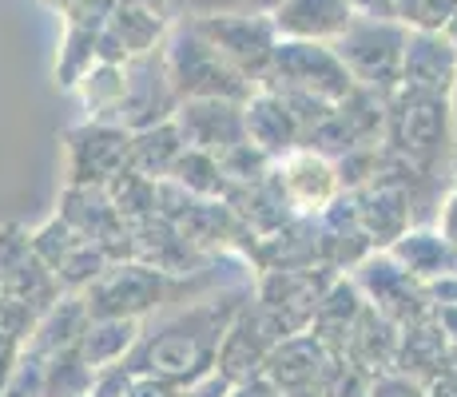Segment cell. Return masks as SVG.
<instances>
[{
  "label": "cell",
  "instance_id": "680465c9",
  "mask_svg": "<svg viewBox=\"0 0 457 397\" xmlns=\"http://www.w3.org/2000/svg\"><path fill=\"white\" fill-rule=\"evenodd\" d=\"M445 32H450V40L457 44V12H453V21H450V24H445Z\"/></svg>",
  "mask_w": 457,
  "mask_h": 397
},
{
  "label": "cell",
  "instance_id": "7dc6e473",
  "mask_svg": "<svg viewBox=\"0 0 457 397\" xmlns=\"http://www.w3.org/2000/svg\"><path fill=\"white\" fill-rule=\"evenodd\" d=\"M231 377L227 374H219V369H211L207 377H199V382H191V385H183V393L179 397H231Z\"/></svg>",
  "mask_w": 457,
  "mask_h": 397
},
{
  "label": "cell",
  "instance_id": "d590c367",
  "mask_svg": "<svg viewBox=\"0 0 457 397\" xmlns=\"http://www.w3.org/2000/svg\"><path fill=\"white\" fill-rule=\"evenodd\" d=\"M96 366H87L80 346L44 358V397H92Z\"/></svg>",
  "mask_w": 457,
  "mask_h": 397
},
{
  "label": "cell",
  "instance_id": "e0dca14e",
  "mask_svg": "<svg viewBox=\"0 0 457 397\" xmlns=\"http://www.w3.org/2000/svg\"><path fill=\"white\" fill-rule=\"evenodd\" d=\"M278 179H283L298 215H322L330 203L346 195L338 163L330 155H322L319 147H306V144L278 159Z\"/></svg>",
  "mask_w": 457,
  "mask_h": 397
},
{
  "label": "cell",
  "instance_id": "7bdbcfd3",
  "mask_svg": "<svg viewBox=\"0 0 457 397\" xmlns=\"http://www.w3.org/2000/svg\"><path fill=\"white\" fill-rule=\"evenodd\" d=\"M370 397H426V385L410 374L398 369H386V374L370 377Z\"/></svg>",
  "mask_w": 457,
  "mask_h": 397
},
{
  "label": "cell",
  "instance_id": "ee69618b",
  "mask_svg": "<svg viewBox=\"0 0 457 397\" xmlns=\"http://www.w3.org/2000/svg\"><path fill=\"white\" fill-rule=\"evenodd\" d=\"M131 369L128 361H116V366H104L96 369V385H92V397H128V385H131Z\"/></svg>",
  "mask_w": 457,
  "mask_h": 397
},
{
  "label": "cell",
  "instance_id": "484cf974",
  "mask_svg": "<svg viewBox=\"0 0 457 397\" xmlns=\"http://www.w3.org/2000/svg\"><path fill=\"white\" fill-rule=\"evenodd\" d=\"M386 251H390L414 278L426 282V286L437 278L457 275V246L437 231L434 223H414L406 235L394 238Z\"/></svg>",
  "mask_w": 457,
  "mask_h": 397
},
{
  "label": "cell",
  "instance_id": "ac0fdd59",
  "mask_svg": "<svg viewBox=\"0 0 457 397\" xmlns=\"http://www.w3.org/2000/svg\"><path fill=\"white\" fill-rule=\"evenodd\" d=\"M131 231H136V259L163 270V275L191 278V275H204L211 262H219V254H207L204 246H195L163 215L144 219V223H136Z\"/></svg>",
  "mask_w": 457,
  "mask_h": 397
},
{
  "label": "cell",
  "instance_id": "4fadbf2b",
  "mask_svg": "<svg viewBox=\"0 0 457 397\" xmlns=\"http://www.w3.org/2000/svg\"><path fill=\"white\" fill-rule=\"evenodd\" d=\"M0 294L21 298V302L37 306V310H48L64 294L56 270L32 251L29 231L16 223L0 227Z\"/></svg>",
  "mask_w": 457,
  "mask_h": 397
},
{
  "label": "cell",
  "instance_id": "52a82bcc",
  "mask_svg": "<svg viewBox=\"0 0 457 397\" xmlns=\"http://www.w3.org/2000/svg\"><path fill=\"white\" fill-rule=\"evenodd\" d=\"M199 24V32L215 44L219 56L235 68L243 79H251L254 87L267 79L270 60L278 48V29L270 21V12H219V16H191Z\"/></svg>",
  "mask_w": 457,
  "mask_h": 397
},
{
  "label": "cell",
  "instance_id": "db71d44e",
  "mask_svg": "<svg viewBox=\"0 0 457 397\" xmlns=\"http://www.w3.org/2000/svg\"><path fill=\"white\" fill-rule=\"evenodd\" d=\"M128 4H144V8H160V12H167V16H175V12H171V0H128Z\"/></svg>",
  "mask_w": 457,
  "mask_h": 397
},
{
  "label": "cell",
  "instance_id": "e575fe53",
  "mask_svg": "<svg viewBox=\"0 0 457 397\" xmlns=\"http://www.w3.org/2000/svg\"><path fill=\"white\" fill-rule=\"evenodd\" d=\"M167 179L183 183L187 191H195V195H204V199H227L231 203V195H235V183H231V175L223 171L219 155L199 152V147H187V152L179 155V163L171 167Z\"/></svg>",
  "mask_w": 457,
  "mask_h": 397
},
{
  "label": "cell",
  "instance_id": "1f68e13d",
  "mask_svg": "<svg viewBox=\"0 0 457 397\" xmlns=\"http://www.w3.org/2000/svg\"><path fill=\"white\" fill-rule=\"evenodd\" d=\"M139 334H144V322H139V318H92L84 338L76 342V346H80V354L87 358V366L104 369V366L124 361L131 350H136Z\"/></svg>",
  "mask_w": 457,
  "mask_h": 397
},
{
  "label": "cell",
  "instance_id": "5bb4252c",
  "mask_svg": "<svg viewBox=\"0 0 457 397\" xmlns=\"http://www.w3.org/2000/svg\"><path fill=\"white\" fill-rule=\"evenodd\" d=\"M112 12H116V0H76L60 21H64V37H60L56 48V68H52V79L60 87L72 92L76 79H80L87 68L100 56V37L108 29Z\"/></svg>",
  "mask_w": 457,
  "mask_h": 397
},
{
  "label": "cell",
  "instance_id": "f35d334b",
  "mask_svg": "<svg viewBox=\"0 0 457 397\" xmlns=\"http://www.w3.org/2000/svg\"><path fill=\"white\" fill-rule=\"evenodd\" d=\"M108 267H112V254L96 243H84L80 251L56 270V278H60V286H64V294H84Z\"/></svg>",
  "mask_w": 457,
  "mask_h": 397
},
{
  "label": "cell",
  "instance_id": "ba28073f",
  "mask_svg": "<svg viewBox=\"0 0 457 397\" xmlns=\"http://www.w3.org/2000/svg\"><path fill=\"white\" fill-rule=\"evenodd\" d=\"M350 278L358 282V290L366 294V302L374 306L378 314H386L390 322L398 326H410V322H421V318L434 314V302H429V286L421 278H414L398 259H394L386 246L370 251L354 270Z\"/></svg>",
  "mask_w": 457,
  "mask_h": 397
},
{
  "label": "cell",
  "instance_id": "11a10c76",
  "mask_svg": "<svg viewBox=\"0 0 457 397\" xmlns=\"http://www.w3.org/2000/svg\"><path fill=\"white\" fill-rule=\"evenodd\" d=\"M278 4H283V0H251V8H254V12H275Z\"/></svg>",
  "mask_w": 457,
  "mask_h": 397
},
{
  "label": "cell",
  "instance_id": "9c48e42d",
  "mask_svg": "<svg viewBox=\"0 0 457 397\" xmlns=\"http://www.w3.org/2000/svg\"><path fill=\"white\" fill-rule=\"evenodd\" d=\"M338 270L330 267H303V270H262L254 275V302L267 310V318L278 326V334L311 330L314 310Z\"/></svg>",
  "mask_w": 457,
  "mask_h": 397
},
{
  "label": "cell",
  "instance_id": "f546056e",
  "mask_svg": "<svg viewBox=\"0 0 457 397\" xmlns=\"http://www.w3.org/2000/svg\"><path fill=\"white\" fill-rule=\"evenodd\" d=\"M87 322H92V314H87L84 294H60V302H52L48 310L40 314L37 330L29 334L24 350L37 358H52V354H60V350L76 346V342L84 338Z\"/></svg>",
  "mask_w": 457,
  "mask_h": 397
},
{
  "label": "cell",
  "instance_id": "836d02e7",
  "mask_svg": "<svg viewBox=\"0 0 457 397\" xmlns=\"http://www.w3.org/2000/svg\"><path fill=\"white\" fill-rule=\"evenodd\" d=\"M72 95L80 100L84 120H112L116 123L120 100H124V64H104V60H96V64L76 79Z\"/></svg>",
  "mask_w": 457,
  "mask_h": 397
},
{
  "label": "cell",
  "instance_id": "2e32d148",
  "mask_svg": "<svg viewBox=\"0 0 457 397\" xmlns=\"http://www.w3.org/2000/svg\"><path fill=\"white\" fill-rule=\"evenodd\" d=\"M175 123L183 131V144L199 152L223 155L235 144L247 139V100H183L175 112Z\"/></svg>",
  "mask_w": 457,
  "mask_h": 397
},
{
  "label": "cell",
  "instance_id": "ffe728a7",
  "mask_svg": "<svg viewBox=\"0 0 457 397\" xmlns=\"http://www.w3.org/2000/svg\"><path fill=\"white\" fill-rule=\"evenodd\" d=\"M330 358H334V350L319 338V334L298 330V334H287V338L275 342V350H270L267 361H262V374H267L283 393L319 390Z\"/></svg>",
  "mask_w": 457,
  "mask_h": 397
},
{
  "label": "cell",
  "instance_id": "8992f818",
  "mask_svg": "<svg viewBox=\"0 0 457 397\" xmlns=\"http://www.w3.org/2000/svg\"><path fill=\"white\" fill-rule=\"evenodd\" d=\"M259 87H275V92H311L319 100L342 103L358 87L350 76L346 60L327 40H278L270 72Z\"/></svg>",
  "mask_w": 457,
  "mask_h": 397
},
{
  "label": "cell",
  "instance_id": "9f6ffc18",
  "mask_svg": "<svg viewBox=\"0 0 457 397\" xmlns=\"http://www.w3.org/2000/svg\"><path fill=\"white\" fill-rule=\"evenodd\" d=\"M450 116H453V136H457V79H453V87H450Z\"/></svg>",
  "mask_w": 457,
  "mask_h": 397
},
{
  "label": "cell",
  "instance_id": "bcb514c9",
  "mask_svg": "<svg viewBox=\"0 0 457 397\" xmlns=\"http://www.w3.org/2000/svg\"><path fill=\"white\" fill-rule=\"evenodd\" d=\"M434 227L457 246V179L442 191V203H437V211H434Z\"/></svg>",
  "mask_w": 457,
  "mask_h": 397
},
{
  "label": "cell",
  "instance_id": "681fc988",
  "mask_svg": "<svg viewBox=\"0 0 457 397\" xmlns=\"http://www.w3.org/2000/svg\"><path fill=\"white\" fill-rule=\"evenodd\" d=\"M21 354H24V342L12 338V334H0V390L8 385V377H12V369H16V361H21Z\"/></svg>",
  "mask_w": 457,
  "mask_h": 397
},
{
  "label": "cell",
  "instance_id": "6125c7cd",
  "mask_svg": "<svg viewBox=\"0 0 457 397\" xmlns=\"http://www.w3.org/2000/svg\"><path fill=\"white\" fill-rule=\"evenodd\" d=\"M362 397H370V393H362Z\"/></svg>",
  "mask_w": 457,
  "mask_h": 397
},
{
  "label": "cell",
  "instance_id": "44dd1931",
  "mask_svg": "<svg viewBox=\"0 0 457 397\" xmlns=\"http://www.w3.org/2000/svg\"><path fill=\"white\" fill-rule=\"evenodd\" d=\"M457 79V44L445 29H410L406 60H402V87L450 95Z\"/></svg>",
  "mask_w": 457,
  "mask_h": 397
},
{
  "label": "cell",
  "instance_id": "f6af8a7d",
  "mask_svg": "<svg viewBox=\"0 0 457 397\" xmlns=\"http://www.w3.org/2000/svg\"><path fill=\"white\" fill-rule=\"evenodd\" d=\"M183 385L163 374H136L128 385V397H179Z\"/></svg>",
  "mask_w": 457,
  "mask_h": 397
},
{
  "label": "cell",
  "instance_id": "f907efd6",
  "mask_svg": "<svg viewBox=\"0 0 457 397\" xmlns=\"http://www.w3.org/2000/svg\"><path fill=\"white\" fill-rule=\"evenodd\" d=\"M231 397H283V390H278L267 374H254V377H247V382H235Z\"/></svg>",
  "mask_w": 457,
  "mask_h": 397
},
{
  "label": "cell",
  "instance_id": "9a60e30c",
  "mask_svg": "<svg viewBox=\"0 0 457 397\" xmlns=\"http://www.w3.org/2000/svg\"><path fill=\"white\" fill-rule=\"evenodd\" d=\"M278 338H283L278 326L270 322L267 310H262V306L254 302V294H251L247 306H243V310L235 314V322L227 326L215 369L219 374H227L231 382H247V377L262 374V361H267V354L275 350Z\"/></svg>",
  "mask_w": 457,
  "mask_h": 397
},
{
  "label": "cell",
  "instance_id": "7402d4cb",
  "mask_svg": "<svg viewBox=\"0 0 457 397\" xmlns=\"http://www.w3.org/2000/svg\"><path fill=\"white\" fill-rule=\"evenodd\" d=\"M358 4L354 0H283L270 12L283 40H327L334 44L354 24Z\"/></svg>",
  "mask_w": 457,
  "mask_h": 397
},
{
  "label": "cell",
  "instance_id": "4dcf8cb0",
  "mask_svg": "<svg viewBox=\"0 0 457 397\" xmlns=\"http://www.w3.org/2000/svg\"><path fill=\"white\" fill-rule=\"evenodd\" d=\"M366 294L358 290V282L354 278H334L330 282V290L322 294V302H319V310H314V322H311V330L319 334L322 342H327L330 350H342V342H346V334L354 330V322L362 318L366 310Z\"/></svg>",
  "mask_w": 457,
  "mask_h": 397
},
{
  "label": "cell",
  "instance_id": "74e56055",
  "mask_svg": "<svg viewBox=\"0 0 457 397\" xmlns=\"http://www.w3.org/2000/svg\"><path fill=\"white\" fill-rule=\"evenodd\" d=\"M29 238H32V251H37L52 270H60V267H64V262L72 259V254L87 243V238H84L80 231H76V227L68 223V219L60 215V211H56L52 219H44L37 231H29Z\"/></svg>",
  "mask_w": 457,
  "mask_h": 397
},
{
  "label": "cell",
  "instance_id": "5b68a950",
  "mask_svg": "<svg viewBox=\"0 0 457 397\" xmlns=\"http://www.w3.org/2000/svg\"><path fill=\"white\" fill-rule=\"evenodd\" d=\"M410 24L394 21V16H366L358 12L354 24L334 40L338 56L346 60L350 76L362 87L390 100L402 87V60H406Z\"/></svg>",
  "mask_w": 457,
  "mask_h": 397
},
{
  "label": "cell",
  "instance_id": "816d5d0a",
  "mask_svg": "<svg viewBox=\"0 0 457 397\" xmlns=\"http://www.w3.org/2000/svg\"><path fill=\"white\" fill-rule=\"evenodd\" d=\"M358 4V12H366V16H394V0H354ZM398 21V16H394Z\"/></svg>",
  "mask_w": 457,
  "mask_h": 397
},
{
  "label": "cell",
  "instance_id": "94428289",
  "mask_svg": "<svg viewBox=\"0 0 457 397\" xmlns=\"http://www.w3.org/2000/svg\"><path fill=\"white\" fill-rule=\"evenodd\" d=\"M453 171H457V155H453Z\"/></svg>",
  "mask_w": 457,
  "mask_h": 397
},
{
  "label": "cell",
  "instance_id": "b9f144b4",
  "mask_svg": "<svg viewBox=\"0 0 457 397\" xmlns=\"http://www.w3.org/2000/svg\"><path fill=\"white\" fill-rule=\"evenodd\" d=\"M0 397H44V358L24 350L12 377H8V385L0 390Z\"/></svg>",
  "mask_w": 457,
  "mask_h": 397
},
{
  "label": "cell",
  "instance_id": "6da1fadb",
  "mask_svg": "<svg viewBox=\"0 0 457 397\" xmlns=\"http://www.w3.org/2000/svg\"><path fill=\"white\" fill-rule=\"evenodd\" d=\"M254 282L239 290H207V294L179 302V310H160L144 322L136 350L124 358L131 374H163L179 385L207 377L219 361L227 326L247 306Z\"/></svg>",
  "mask_w": 457,
  "mask_h": 397
},
{
  "label": "cell",
  "instance_id": "d6a6232c",
  "mask_svg": "<svg viewBox=\"0 0 457 397\" xmlns=\"http://www.w3.org/2000/svg\"><path fill=\"white\" fill-rule=\"evenodd\" d=\"M183 152H187V144H183L179 123L167 120V123H155V128L131 131V163L128 167L152 175V179H167Z\"/></svg>",
  "mask_w": 457,
  "mask_h": 397
},
{
  "label": "cell",
  "instance_id": "f1b7e54d",
  "mask_svg": "<svg viewBox=\"0 0 457 397\" xmlns=\"http://www.w3.org/2000/svg\"><path fill=\"white\" fill-rule=\"evenodd\" d=\"M231 207L254 235H275V231H283L287 223H295L298 219L295 203H291V195H287L283 179H278V163H275V171H270L267 179L247 183V187H235Z\"/></svg>",
  "mask_w": 457,
  "mask_h": 397
},
{
  "label": "cell",
  "instance_id": "7a4b0ae2",
  "mask_svg": "<svg viewBox=\"0 0 457 397\" xmlns=\"http://www.w3.org/2000/svg\"><path fill=\"white\" fill-rule=\"evenodd\" d=\"M207 282H211V267L204 275L175 278V275H163V270L147 267V262H139V259H124V262H112V267L84 290V302H87V314L92 318H139V322H147V318L167 310V306L191 302L187 298L191 286H207Z\"/></svg>",
  "mask_w": 457,
  "mask_h": 397
},
{
  "label": "cell",
  "instance_id": "83f0119b",
  "mask_svg": "<svg viewBox=\"0 0 457 397\" xmlns=\"http://www.w3.org/2000/svg\"><path fill=\"white\" fill-rule=\"evenodd\" d=\"M453 361L450 354V338H445L442 322L434 314L421 318V322L402 326V342H398V358H394V369L398 374H410L418 382L434 385L437 377L445 374V366Z\"/></svg>",
  "mask_w": 457,
  "mask_h": 397
},
{
  "label": "cell",
  "instance_id": "cb8c5ba5",
  "mask_svg": "<svg viewBox=\"0 0 457 397\" xmlns=\"http://www.w3.org/2000/svg\"><path fill=\"white\" fill-rule=\"evenodd\" d=\"M350 199H354L358 219H362L366 235L374 238V246H390L394 238L406 235L410 227L418 223L414 199L386 179H374V183H366V187L350 191Z\"/></svg>",
  "mask_w": 457,
  "mask_h": 397
},
{
  "label": "cell",
  "instance_id": "d6986e66",
  "mask_svg": "<svg viewBox=\"0 0 457 397\" xmlns=\"http://www.w3.org/2000/svg\"><path fill=\"white\" fill-rule=\"evenodd\" d=\"M175 16L160 12V8H144V4H128L116 0V12H112L108 29L100 37V56L104 64H128L131 56H144V52L160 48L171 32Z\"/></svg>",
  "mask_w": 457,
  "mask_h": 397
},
{
  "label": "cell",
  "instance_id": "d4e9b609",
  "mask_svg": "<svg viewBox=\"0 0 457 397\" xmlns=\"http://www.w3.org/2000/svg\"><path fill=\"white\" fill-rule=\"evenodd\" d=\"M247 139L259 144L275 163L283 155H291L295 147L306 144L295 112L287 108L283 95H275L270 87H254L251 92V100H247Z\"/></svg>",
  "mask_w": 457,
  "mask_h": 397
},
{
  "label": "cell",
  "instance_id": "3957f363",
  "mask_svg": "<svg viewBox=\"0 0 457 397\" xmlns=\"http://www.w3.org/2000/svg\"><path fill=\"white\" fill-rule=\"evenodd\" d=\"M386 147L406 155L421 171L437 175L442 163L453 167L457 136L450 116V95L398 87L386 103Z\"/></svg>",
  "mask_w": 457,
  "mask_h": 397
},
{
  "label": "cell",
  "instance_id": "277c9868",
  "mask_svg": "<svg viewBox=\"0 0 457 397\" xmlns=\"http://www.w3.org/2000/svg\"><path fill=\"white\" fill-rule=\"evenodd\" d=\"M163 56H167V68H171L179 100H215V95H223V100H251L254 84L243 79L219 56V48L199 32V24L191 16H175L171 21V32L163 40Z\"/></svg>",
  "mask_w": 457,
  "mask_h": 397
},
{
  "label": "cell",
  "instance_id": "603a6c76",
  "mask_svg": "<svg viewBox=\"0 0 457 397\" xmlns=\"http://www.w3.org/2000/svg\"><path fill=\"white\" fill-rule=\"evenodd\" d=\"M319 219V238H322V262H327L330 270H354L358 262L366 259L370 251H378L374 246V238L366 235V227H362V219H358V207H354V199H350V191L342 195L338 203H330L322 215H314Z\"/></svg>",
  "mask_w": 457,
  "mask_h": 397
},
{
  "label": "cell",
  "instance_id": "7c38bea8",
  "mask_svg": "<svg viewBox=\"0 0 457 397\" xmlns=\"http://www.w3.org/2000/svg\"><path fill=\"white\" fill-rule=\"evenodd\" d=\"M56 211L87 243L104 246V251L112 254V262L136 259V231H131V223L120 215L108 187H96V183H64Z\"/></svg>",
  "mask_w": 457,
  "mask_h": 397
},
{
  "label": "cell",
  "instance_id": "f5cc1de1",
  "mask_svg": "<svg viewBox=\"0 0 457 397\" xmlns=\"http://www.w3.org/2000/svg\"><path fill=\"white\" fill-rule=\"evenodd\" d=\"M40 4H44V8H48V12L64 16V12H68V8H72V4H76V0H40Z\"/></svg>",
  "mask_w": 457,
  "mask_h": 397
},
{
  "label": "cell",
  "instance_id": "8d00e7d4",
  "mask_svg": "<svg viewBox=\"0 0 457 397\" xmlns=\"http://www.w3.org/2000/svg\"><path fill=\"white\" fill-rule=\"evenodd\" d=\"M108 191H112V199H116L120 215H124L131 227L160 215V179L136 171V167H124V171L108 183Z\"/></svg>",
  "mask_w": 457,
  "mask_h": 397
},
{
  "label": "cell",
  "instance_id": "4316f807",
  "mask_svg": "<svg viewBox=\"0 0 457 397\" xmlns=\"http://www.w3.org/2000/svg\"><path fill=\"white\" fill-rule=\"evenodd\" d=\"M398 342H402V326L390 322L386 314H378L374 306H366L362 318L354 322V330L342 342V350H334V354H346L366 377H378V374H386V369H394Z\"/></svg>",
  "mask_w": 457,
  "mask_h": 397
},
{
  "label": "cell",
  "instance_id": "6f0895ef",
  "mask_svg": "<svg viewBox=\"0 0 457 397\" xmlns=\"http://www.w3.org/2000/svg\"><path fill=\"white\" fill-rule=\"evenodd\" d=\"M283 397H322L319 390H295V393H283Z\"/></svg>",
  "mask_w": 457,
  "mask_h": 397
},
{
  "label": "cell",
  "instance_id": "8fae6325",
  "mask_svg": "<svg viewBox=\"0 0 457 397\" xmlns=\"http://www.w3.org/2000/svg\"><path fill=\"white\" fill-rule=\"evenodd\" d=\"M179 103L183 100H179V92H175L163 44L144 52V56H131L124 64V100H120L116 123H124L128 131L155 128V123L175 120Z\"/></svg>",
  "mask_w": 457,
  "mask_h": 397
},
{
  "label": "cell",
  "instance_id": "60d3db41",
  "mask_svg": "<svg viewBox=\"0 0 457 397\" xmlns=\"http://www.w3.org/2000/svg\"><path fill=\"white\" fill-rule=\"evenodd\" d=\"M457 12V0H394V16L410 29H445Z\"/></svg>",
  "mask_w": 457,
  "mask_h": 397
},
{
  "label": "cell",
  "instance_id": "30bf717a",
  "mask_svg": "<svg viewBox=\"0 0 457 397\" xmlns=\"http://www.w3.org/2000/svg\"><path fill=\"white\" fill-rule=\"evenodd\" d=\"M131 163V131L112 120H84L64 131V183L108 187Z\"/></svg>",
  "mask_w": 457,
  "mask_h": 397
},
{
  "label": "cell",
  "instance_id": "91938a15",
  "mask_svg": "<svg viewBox=\"0 0 457 397\" xmlns=\"http://www.w3.org/2000/svg\"><path fill=\"white\" fill-rule=\"evenodd\" d=\"M183 4H187V0H171V12H175V16H183Z\"/></svg>",
  "mask_w": 457,
  "mask_h": 397
},
{
  "label": "cell",
  "instance_id": "c3c4849f",
  "mask_svg": "<svg viewBox=\"0 0 457 397\" xmlns=\"http://www.w3.org/2000/svg\"><path fill=\"white\" fill-rule=\"evenodd\" d=\"M251 0H187L183 16H219V12H247ZM254 12V8H251Z\"/></svg>",
  "mask_w": 457,
  "mask_h": 397
},
{
  "label": "cell",
  "instance_id": "ab89813d",
  "mask_svg": "<svg viewBox=\"0 0 457 397\" xmlns=\"http://www.w3.org/2000/svg\"><path fill=\"white\" fill-rule=\"evenodd\" d=\"M219 163H223L227 175H231L235 187L259 183V179H267V175L275 171V159L262 152L259 144H251V139H243V144H235L231 152H223V155H219Z\"/></svg>",
  "mask_w": 457,
  "mask_h": 397
}]
</instances>
